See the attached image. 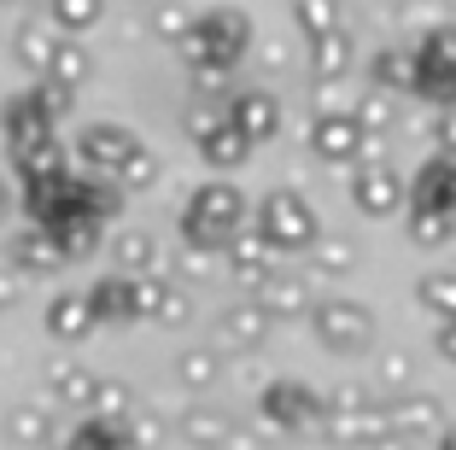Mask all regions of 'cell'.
Masks as SVG:
<instances>
[{"mask_svg": "<svg viewBox=\"0 0 456 450\" xmlns=\"http://www.w3.org/2000/svg\"><path fill=\"white\" fill-rule=\"evenodd\" d=\"M310 65H316V77H339V70L351 65V41L339 36V29L316 36V53H310Z\"/></svg>", "mask_w": 456, "mask_h": 450, "instance_id": "6da1fadb", "label": "cell"}, {"mask_svg": "<svg viewBox=\"0 0 456 450\" xmlns=\"http://www.w3.org/2000/svg\"><path fill=\"white\" fill-rule=\"evenodd\" d=\"M351 146H357V123H351V118L316 123V152H322V159H346Z\"/></svg>", "mask_w": 456, "mask_h": 450, "instance_id": "7a4b0ae2", "label": "cell"}, {"mask_svg": "<svg viewBox=\"0 0 456 450\" xmlns=\"http://www.w3.org/2000/svg\"><path fill=\"white\" fill-rule=\"evenodd\" d=\"M240 118H246V129H252V135H269V129H275V106H269V100H246Z\"/></svg>", "mask_w": 456, "mask_h": 450, "instance_id": "277c9868", "label": "cell"}, {"mask_svg": "<svg viewBox=\"0 0 456 450\" xmlns=\"http://www.w3.org/2000/svg\"><path fill=\"white\" fill-rule=\"evenodd\" d=\"M298 24L310 36H328V29H339V6L334 0H298Z\"/></svg>", "mask_w": 456, "mask_h": 450, "instance_id": "3957f363", "label": "cell"}]
</instances>
